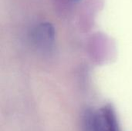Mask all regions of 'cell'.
<instances>
[{
    "label": "cell",
    "mask_w": 132,
    "mask_h": 131,
    "mask_svg": "<svg viewBox=\"0 0 132 131\" xmlns=\"http://www.w3.org/2000/svg\"><path fill=\"white\" fill-rule=\"evenodd\" d=\"M36 45L44 51L51 50L55 41V29L51 23L44 22L38 25L33 31Z\"/></svg>",
    "instance_id": "cell-2"
},
{
    "label": "cell",
    "mask_w": 132,
    "mask_h": 131,
    "mask_svg": "<svg viewBox=\"0 0 132 131\" xmlns=\"http://www.w3.org/2000/svg\"><path fill=\"white\" fill-rule=\"evenodd\" d=\"M72 2H79L80 0H71Z\"/></svg>",
    "instance_id": "cell-3"
},
{
    "label": "cell",
    "mask_w": 132,
    "mask_h": 131,
    "mask_svg": "<svg viewBox=\"0 0 132 131\" xmlns=\"http://www.w3.org/2000/svg\"><path fill=\"white\" fill-rule=\"evenodd\" d=\"M84 127L85 131H120L115 111L109 104L99 111L87 110L84 116Z\"/></svg>",
    "instance_id": "cell-1"
}]
</instances>
